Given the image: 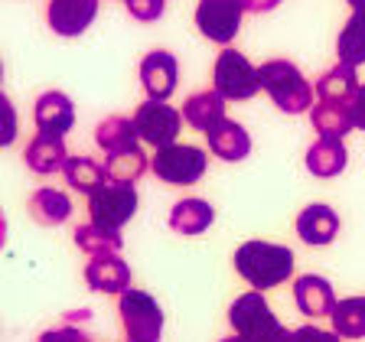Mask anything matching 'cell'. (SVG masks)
Masks as SVG:
<instances>
[{"instance_id": "cell-1", "label": "cell", "mask_w": 365, "mask_h": 342, "mask_svg": "<svg viewBox=\"0 0 365 342\" xmlns=\"http://www.w3.org/2000/svg\"><path fill=\"white\" fill-rule=\"evenodd\" d=\"M294 251L287 244H274V242H261V238H248L235 248L232 264L235 274L248 284L251 290H274L287 284L294 277Z\"/></svg>"}, {"instance_id": "cell-2", "label": "cell", "mask_w": 365, "mask_h": 342, "mask_svg": "<svg viewBox=\"0 0 365 342\" xmlns=\"http://www.w3.org/2000/svg\"><path fill=\"white\" fill-rule=\"evenodd\" d=\"M228 323L242 342H294V329H287L274 316L271 304L261 290H245L228 306Z\"/></svg>"}, {"instance_id": "cell-3", "label": "cell", "mask_w": 365, "mask_h": 342, "mask_svg": "<svg viewBox=\"0 0 365 342\" xmlns=\"http://www.w3.org/2000/svg\"><path fill=\"white\" fill-rule=\"evenodd\" d=\"M258 82L267 91V98L281 108L284 114H304L313 108V85L294 62L267 59L258 66Z\"/></svg>"}, {"instance_id": "cell-4", "label": "cell", "mask_w": 365, "mask_h": 342, "mask_svg": "<svg viewBox=\"0 0 365 342\" xmlns=\"http://www.w3.org/2000/svg\"><path fill=\"white\" fill-rule=\"evenodd\" d=\"M118 316L128 342H160L163 336V310L147 290H124L118 296Z\"/></svg>"}, {"instance_id": "cell-5", "label": "cell", "mask_w": 365, "mask_h": 342, "mask_svg": "<svg viewBox=\"0 0 365 342\" xmlns=\"http://www.w3.org/2000/svg\"><path fill=\"white\" fill-rule=\"evenodd\" d=\"M209 153L196 144H170L150 157V173L167 186H196L205 176Z\"/></svg>"}, {"instance_id": "cell-6", "label": "cell", "mask_w": 365, "mask_h": 342, "mask_svg": "<svg viewBox=\"0 0 365 342\" xmlns=\"http://www.w3.org/2000/svg\"><path fill=\"white\" fill-rule=\"evenodd\" d=\"M212 88L219 91L225 101H248L261 91L258 82V66H251L248 56L225 46L219 56H215L212 66Z\"/></svg>"}, {"instance_id": "cell-7", "label": "cell", "mask_w": 365, "mask_h": 342, "mask_svg": "<svg viewBox=\"0 0 365 342\" xmlns=\"http://www.w3.org/2000/svg\"><path fill=\"white\" fill-rule=\"evenodd\" d=\"M137 212V190L124 182H105L88 196V219L91 225L121 232Z\"/></svg>"}, {"instance_id": "cell-8", "label": "cell", "mask_w": 365, "mask_h": 342, "mask_svg": "<svg viewBox=\"0 0 365 342\" xmlns=\"http://www.w3.org/2000/svg\"><path fill=\"white\" fill-rule=\"evenodd\" d=\"M130 121H134L137 137H140L144 144H150L153 150L176 144V137H180V130H182V114L176 111L173 105H167V101L147 98L144 105H137Z\"/></svg>"}, {"instance_id": "cell-9", "label": "cell", "mask_w": 365, "mask_h": 342, "mask_svg": "<svg viewBox=\"0 0 365 342\" xmlns=\"http://www.w3.org/2000/svg\"><path fill=\"white\" fill-rule=\"evenodd\" d=\"M245 7L242 0H199L196 4V26L209 43H219L222 49L232 46V39L242 30Z\"/></svg>"}, {"instance_id": "cell-10", "label": "cell", "mask_w": 365, "mask_h": 342, "mask_svg": "<svg viewBox=\"0 0 365 342\" xmlns=\"http://www.w3.org/2000/svg\"><path fill=\"white\" fill-rule=\"evenodd\" d=\"M180 82V62L170 49H153L140 62V85L150 101H167Z\"/></svg>"}, {"instance_id": "cell-11", "label": "cell", "mask_w": 365, "mask_h": 342, "mask_svg": "<svg viewBox=\"0 0 365 342\" xmlns=\"http://www.w3.org/2000/svg\"><path fill=\"white\" fill-rule=\"evenodd\" d=\"M98 16V0H49L46 23L56 36H82Z\"/></svg>"}, {"instance_id": "cell-12", "label": "cell", "mask_w": 365, "mask_h": 342, "mask_svg": "<svg viewBox=\"0 0 365 342\" xmlns=\"http://www.w3.org/2000/svg\"><path fill=\"white\" fill-rule=\"evenodd\" d=\"M33 121H36L39 134L66 137L76 124V105L66 91H43L33 105Z\"/></svg>"}, {"instance_id": "cell-13", "label": "cell", "mask_w": 365, "mask_h": 342, "mask_svg": "<svg viewBox=\"0 0 365 342\" xmlns=\"http://www.w3.org/2000/svg\"><path fill=\"white\" fill-rule=\"evenodd\" d=\"M85 284L95 294L105 296H121L130 290V264L121 254H105V258H91L85 264Z\"/></svg>"}, {"instance_id": "cell-14", "label": "cell", "mask_w": 365, "mask_h": 342, "mask_svg": "<svg viewBox=\"0 0 365 342\" xmlns=\"http://www.w3.org/2000/svg\"><path fill=\"white\" fill-rule=\"evenodd\" d=\"M294 228H297V235H300L304 244L323 248V244H333V238L339 235V212L327 202H313L297 215Z\"/></svg>"}, {"instance_id": "cell-15", "label": "cell", "mask_w": 365, "mask_h": 342, "mask_svg": "<svg viewBox=\"0 0 365 342\" xmlns=\"http://www.w3.org/2000/svg\"><path fill=\"white\" fill-rule=\"evenodd\" d=\"M294 304L297 310L304 313L310 319H319V316H329L336 306V294H333V284L319 274H304L294 281Z\"/></svg>"}, {"instance_id": "cell-16", "label": "cell", "mask_w": 365, "mask_h": 342, "mask_svg": "<svg viewBox=\"0 0 365 342\" xmlns=\"http://www.w3.org/2000/svg\"><path fill=\"white\" fill-rule=\"evenodd\" d=\"M359 85H362V82H359L356 68H349V66H342V62H336L333 68H327V72L317 78L313 91H317V101H323V105L349 108L352 98H356Z\"/></svg>"}, {"instance_id": "cell-17", "label": "cell", "mask_w": 365, "mask_h": 342, "mask_svg": "<svg viewBox=\"0 0 365 342\" xmlns=\"http://www.w3.org/2000/svg\"><path fill=\"white\" fill-rule=\"evenodd\" d=\"M182 121L190 124L192 130H209L215 128L219 121H225V98H222L215 88H202V91H192L190 98L182 101Z\"/></svg>"}, {"instance_id": "cell-18", "label": "cell", "mask_w": 365, "mask_h": 342, "mask_svg": "<svg viewBox=\"0 0 365 342\" xmlns=\"http://www.w3.org/2000/svg\"><path fill=\"white\" fill-rule=\"evenodd\" d=\"M205 140H209V153H215L225 163H238V160H245L251 153V134L245 130V124L232 121V118L215 124L205 134Z\"/></svg>"}, {"instance_id": "cell-19", "label": "cell", "mask_w": 365, "mask_h": 342, "mask_svg": "<svg viewBox=\"0 0 365 342\" xmlns=\"http://www.w3.org/2000/svg\"><path fill=\"white\" fill-rule=\"evenodd\" d=\"M215 222V209L205 199H196V196H186L170 209V228L176 235L182 238H196L202 232H209Z\"/></svg>"}, {"instance_id": "cell-20", "label": "cell", "mask_w": 365, "mask_h": 342, "mask_svg": "<svg viewBox=\"0 0 365 342\" xmlns=\"http://www.w3.org/2000/svg\"><path fill=\"white\" fill-rule=\"evenodd\" d=\"M26 167L33 170L36 176H53V173H62L68 160V150H66V140L62 137H49V134H36L26 144Z\"/></svg>"}, {"instance_id": "cell-21", "label": "cell", "mask_w": 365, "mask_h": 342, "mask_svg": "<svg viewBox=\"0 0 365 342\" xmlns=\"http://www.w3.org/2000/svg\"><path fill=\"white\" fill-rule=\"evenodd\" d=\"M30 215L36 225H62V222L72 215V199H68V192L62 190H53V186H39L36 192L30 196Z\"/></svg>"}, {"instance_id": "cell-22", "label": "cell", "mask_w": 365, "mask_h": 342, "mask_svg": "<svg viewBox=\"0 0 365 342\" xmlns=\"http://www.w3.org/2000/svg\"><path fill=\"white\" fill-rule=\"evenodd\" d=\"M349 163V153H346V144L342 140H327L319 137L317 144L307 150V170H310L317 180H333L346 170Z\"/></svg>"}, {"instance_id": "cell-23", "label": "cell", "mask_w": 365, "mask_h": 342, "mask_svg": "<svg viewBox=\"0 0 365 342\" xmlns=\"http://www.w3.org/2000/svg\"><path fill=\"white\" fill-rule=\"evenodd\" d=\"M137 130H134V121L124 118V114H108L105 121L95 128V144L111 157V153H121V150H130L137 147Z\"/></svg>"}, {"instance_id": "cell-24", "label": "cell", "mask_w": 365, "mask_h": 342, "mask_svg": "<svg viewBox=\"0 0 365 342\" xmlns=\"http://www.w3.org/2000/svg\"><path fill=\"white\" fill-rule=\"evenodd\" d=\"M333 333L339 339H365V296H342L329 313Z\"/></svg>"}, {"instance_id": "cell-25", "label": "cell", "mask_w": 365, "mask_h": 342, "mask_svg": "<svg viewBox=\"0 0 365 342\" xmlns=\"http://www.w3.org/2000/svg\"><path fill=\"white\" fill-rule=\"evenodd\" d=\"M336 56H339L342 66L349 68L365 66V14L352 10L349 20L342 23L339 39H336Z\"/></svg>"}, {"instance_id": "cell-26", "label": "cell", "mask_w": 365, "mask_h": 342, "mask_svg": "<svg viewBox=\"0 0 365 342\" xmlns=\"http://www.w3.org/2000/svg\"><path fill=\"white\" fill-rule=\"evenodd\" d=\"M150 170V157H147L140 147H130V150L121 153H111L105 160V173L108 182H124V186H134L140 176Z\"/></svg>"}, {"instance_id": "cell-27", "label": "cell", "mask_w": 365, "mask_h": 342, "mask_svg": "<svg viewBox=\"0 0 365 342\" xmlns=\"http://www.w3.org/2000/svg\"><path fill=\"white\" fill-rule=\"evenodd\" d=\"M310 124L319 137H327V140H342V137L349 134L356 124H352V111L349 108H339V105H317L310 108Z\"/></svg>"}, {"instance_id": "cell-28", "label": "cell", "mask_w": 365, "mask_h": 342, "mask_svg": "<svg viewBox=\"0 0 365 342\" xmlns=\"http://www.w3.org/2000/svg\"><path fill=\"white\" fill-rule=\"evenodd\" d=\"M76 248L88 258H105V254H121L124 248V238L121 232H108V228H98V225H78L76 228Z\"/></svg>"}, {"instance_id": "cell-29", "label": "cell", "mask_w": 365, "mask_h": 342, "mask_svg": "<svg viewBox=\"0 0 365 342\" xmlns=\"http://www.w3.org/2000/svg\"><path fill=\"white\" fill-rule=\"evenodd\" d=\"M62 176H66V182L72 186V190L85 192V196H91L98 186H105L108 182L105 167H101L98 160H91V157H68L66 167H62Z\"/></svg>"}, {"instance_id": "cell-30", "label": "cell", "mask_w": 365, "mask_h": 342, "mask_svg": "<svg viewBox=\"0 0 365 342\" xmlns=\"http://www.w3.org/2000/svg\"><path fill=\"white\" fill-rule=\"evenodd\" d=\"M20 134V118H16L14 101L0 91V147H10Z\"/></svg>"}, {"instance_id": "cell-31", "label": "cell", "mask_w": 365, "mask_h": 342, "mask_svg": "<svg viewBox=\"0 0 365 342\" xmlns=\"http://www.w3.org/2000/svg\"><path fill=\"white\" fill-rule=\"evenodd\" d=\"M124 7H128V14L134 16V20L153 23V20H160V16H163L167 0H124Z\"/></svg>"}, {"instance_id": "cell-32", "label": "cell", "mask_w": 365, "mask_h": 342, "mask_svg": "<svg viewBox=\"0 0 365 342\" xmlns=\"http://www.w3.org/2000/svg\"><path fill=\"white\" fill-rule=\"evenodd\" d=\"M39 342H95L88 333H82L78 326H56V329H46L43 336H39Z\"/></svg>"}, {"instance_id": "cell-33", "label": "cell", "mask_w": 365, "mask_h": 342, "mask_svg": "<svg viewBox=\"0 0 365 342\" xmlns=\"http://www.w3.org/2000/svg\"><path fill=\"white\" fill-rule=\"evenodd\" d=\"M294 342H339V336L333 329H319L317 323H307V326L294 329Z\"/></svg>"}, {"instance_id": "cell-34", "label": "cell", "mask_w": 365, "mask_h": 342, "mask_svg": "<svg viewBox=\"0 0 365 342\" xmlns=\"http://www.w3.org/2000/svg\"><path fill=\"white\" fill-rule=\"evenodd\" d=\"M349 111H352V124H356L359 130H365V85H359L356 98H352V105H349Z\"/></svg>"}, {"instance_id": "cell-35", "label": "cell", "mask_w": 365, "mask_h": 342, "mask_svg": "<svg viewBox=\"0 0 365 342\" xmlns=\"http://www.w3.org/2000/svg\"><path fill=\"white\" fill-rule=\"evenodd\" d=\"M277 4H281V0H242L245 14H271Z\"/></svg>"}, {"instance_id": "cell-36", "label": "cell", "mask_w": 365, "mask_h": 342, "mask_svg": "<svg viewBox=\"0 0 365 342\" xmlns=\"http://www.w3.org/2000/svg\"><path fill=\"white\" fill-rule=\"evenodd\" d=\"M88 316H91L88 310H78V313H66V316H62V319H66L68 326H76V323H82V319H88Z\"/></svg>"}, {"instance_id": "cell-37", "label": "cell", "mask_w": 365, "mask_h": 342, "mask_svg": "<svg viewBox=\"0 0 365 342\" xmlns=\"http://www.w3.org/2000/svg\"><path fill=\"white\" fill-rule=\"evenodd\" d=\"M4 242H7V219H4V209H0V251H4Z\"/></svg>"}, {"instance_id": "cell-38", "label": "cell", "mask_w": 365, "mask_h": 342, "mask_svg": "<svg viewBox=\"0 0 365 342\" xmlns=\"http://www.w3.org/2000/svg\"><path fill=\"white\" fill-rule=\"evenodd\" d=\"M346 4H349L356 14H365V0H346Z\"/></svg>"}, {"instance_id": "cell-39", "label": "cell", "mask_w": 365, "mask_h": 342, "mask_svg": "<svg viewBox=\"0 0 365 342\" xmlns=\"http://www.w3.org/2000/svg\"><path fill=\"white\" fill-rule=\"evenodd\" d=\"M222 342H242V339H238V336H225V339H222Z\"/></svg>"}, {"instance_id": "cell-40", "label": "cell", "mask_w": 365, "mask_h": 342, "mask_svg": "<svg viewBox=\"0 0 365 342\" xmlns=\"http://www.w3.org/2000/svg\"><path fill=\"white\" fill-rule=\"evenodd\" d=\"M0 78H4V66H0Z\"/></svg>"}]
</instances>
